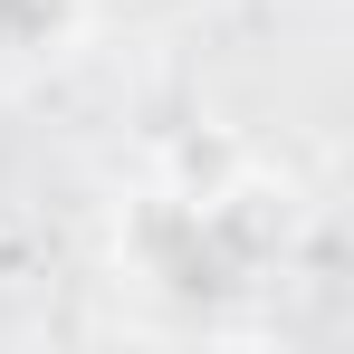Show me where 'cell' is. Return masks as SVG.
<instances>
[{
    "mask_svg": "<svg viewBox=\"0 0 354 354\" xmlns=\"http://www.w3.org/2000/svg\"><path fill=\"white\" fill-rule=\"evenodd\" d=\"M86 39V0H0V77L58 67Z\"/></svg>",
    "mask_w": 354,
    "mask_h": 354,
    "instance_id": "obj_1",
    "label": "cell"
}]
</instances>
